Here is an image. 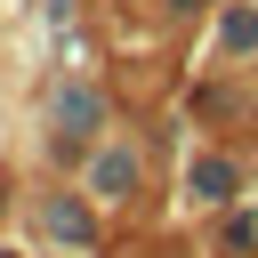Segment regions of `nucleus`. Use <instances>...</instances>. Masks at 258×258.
Segmentation results:
<instances>
[{
	"label": "nucleus",
	"mask_w": 258,
	"mask_h": 258,
	"mask_svg": "<svg viewBox=\"0 0 258 258\" xmlns=\"http://www.w3.org/2000/svg\"><path fill=\"white\" fill-rule=\"evenodd\" d=\"M194 194H202V202H226V194H234V169H226V161H194Z\"/></svg>",
	"instance_id": "obj_1"
},
{
	"label": "nucleus",
	"mask_w": 258,
	"mask_h": 258,
	"mask_svg": "<svg viewBox=\"0 0 258 258\" xmlns=\"http://www.w3.org/2000/svg\"><path fill=\"white\" fill-rule=\"evenodd\" d=\"M129 177H137L129 153H105V161H97V194H129Z\"/></svg>",
	"instance_id": "obj_2"
},
{
	"label": "nucleus",
	"mask_w": 258,
	"mask_h": 258,
	"mask_svg": "<svg viewBox=\"0 0 258 258\" xmlns=\"http://www.w3.org/2000/svg\"><path fill=\"white\" fill-rule=\"evenodd\" d=\"M56 113H64V129H89V121H97V97H89V89H64Z\"/></svg>",
	"instance_id": "obj_3"
},
{
	"label": "nucleus",
	"mask_w": 258,
	"mask_h": 258,
	"mask_svg": "<svg viewBox=\"0 0 258 258\" xmlns=\"http://www.w3.org/2000/svg\"><path fill=\"white\" fill-rule=\"evenodd\" d=\"M226 48H258V8H234L226 16Z\"/></svg>",
	"instance_id": "obj_4"
},
{
	"label": "nucleus",
	"mask_w": 258,
	"mask_h": 258,
	"mask_svg": "<svg viewBox=\"0 0 258 258\" xmlns=\"http://www.w3.org/2000/svg\"><path fill=\"white\" fill-rule=\"evenodd\" d=\"M48 226H56L64 242H89V218H81V210H48Z\"/></svg>",
	"instance_id": "obj_5"
}]
</instances>
